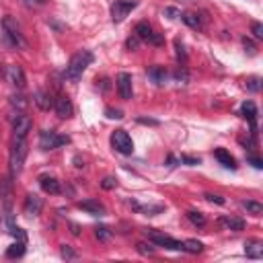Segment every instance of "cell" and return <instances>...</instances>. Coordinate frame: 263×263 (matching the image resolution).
I'll return each mask as SVG.
<instances>
[{"label":"cell","mask_w":263,"mask_h":263,"mask_svg":"<svg viewBox=\"0 0 263 263\" xmlns=\"http://www.w3.org/2000/svg\"><path fill=\"white\" fill-rule=\"evenodd\" d=\"M91 64H93V54H91L89 50H80V52H76V54L70 58L68 66H66L64 78H66V80H72V82H76V80L82 76V72L89 68Z\"/></svg>","instance_id":"1"},{"label":"cell","mask_w":263,"mask_h":263,"mask_svg":"<svg viewBox=\"0 0 263 263\" xmlns=\"http://www.w3.org/2000/svg\"><path fill=\"white\" fill-rule=\"evenodd\" d=\"M25 156H27V140L25 138H15L13 142V148H11V156H9V162H11V175H19L23 171V164H25Z\"/></svg>","instance_id":"2"},{"label":"cell","mask_w":263,"mask_h":263,"mask_svg":"<svg viewBox=\"0 0 263 263\" xmlns=\"http://www.w3.org/2000/svg\"><path fill=\"white\" fill-rule=\"evenodd\" d=\"M3 31H5V39L13 46V48H27V41L21 33L19 23L13 17H5L3 19Z\"/></svg>","instance_id":"3"},{"label":"cell","mask_w":263,"mask_h":263,"mask_svg":"<svg viewBox=\"0 0 263 263\" xmlns=\"http://www.w3.org/2000/svg\"><path fill=\"white\" fill-rule=\"evenodd\" d=\"M111 146L119 152V154H132L134 152V142H132L129 134L125 129H115L113 134H111Z\"/></svg>","instance_id":"4"},{"label":"cell","mask_w":263,"mask_h":263,"mask_svg":"<svg viewBox=\"0 0 263 263\" xmlns=\"http://www.w3.org/2000/svg\"><path fill=\"white\" fill-rule=\"evenodd\" d=\"M11 121H13V132H15V138H27V134L33 127V121L29 115H25L23 111H17L11 115Z\"/></svg>","instance_id":"5"},{"label":"cell","mask_w":263,"mask_h":263,"mask_svg":"<svg viewBox=\"0 0 263 263\" xmlns=\"http://www.w3.org/2000/svg\"><path fill=\"white\" fill-rule=\"evenodd\" d=\"M136 7H138L136 0H115V3L111 5V21L121 23Z\"/></svg>","instance_id":"6"},{"label":"cell","mask_w":263,"mask_h":263,"mask_svg":"<svg viewBox=\"0 0 263 263\" xmlns=\"http://www.w3.org/2000/svg\"><path fill=\"white\" fill-rule=\"evenodd\" d=\"M146 235H148V239H150L154 245H158V247H164V249H171V251H181V247H183V243L175 241L173 237L164 235V233H158V230H146Z\"/></svg>","instance_id":"7"},{"label":"cell","mask_w":263,"mask_h":263,"mask_svg":"<svg viewBox=\"0 0 263 263\" xmlns=\"http://www.w3.org/2000/svg\"><path fill=\"white\" fill-rule=\"evenodd\" d=\"M62 144H68V138L66 136H58L56 132H41V136H39V146H41V150H54V148H58V146H62Z\"/></svg>","instance_id":"8"},{"label":"cell","mask_w":263,"mask_h":263,"mask_svg":"<svg viewBox=\"0 0 263 263\" xmlns=\"http://www.w3.org/2000/svg\"><path fill=\"white\" fill-rule=\"evenodd\" d=\"M136 37L142 39V41H148V43H154V46H160L162 43V37L158 33H154V29L150 27V23L142 21L136 25Z\"/></svg>","instance_id":"9"},{"label":"cell","mask_w":263,"mask_h":263,"mask_svg":"<svg viewBox=\"0 0 263 263\" xmlns=\"http://www.w3.org/2000/svg\"><path fill=\"white\" fill-rule=\"evenodd\" d=\"M5 76H7V80H9L13 86H17V89H23V86H25V72H23L21 66L9 64L7 68H5Z\"/></svg>","instance_id":"10"},{"label":"cell","mask_w":263,"mask_h":263,"mask_svg":"<svg viewBox=\"0 0 263 263\" xmlns=\"http://www.w3.org/2000/svg\"><path fill=\"white\" fill-rule=\"evenodd\" d=\"M117 93L123 101H129L132 95H134V86H132V76L127 72H119L117 74Z\"/></svg>","instance_id":"11"},{"label":"cell","mask_w":263,"mask_h":263,"mask_svg":"<svg viewBox=\"0 0 263 263\" xmlns=\"http://www.w3.org/2000/svg\"><path fill=\"white\" fill-rule=\"evenodd\" d=\"M54 109H56V113H58L62 119H68V117H72V113H74V107H72V103H70L68 97H58L56 103H54Z\"/></svg>","instance_id":"12"},{"label":"cell","mask_w":263,"mask_h":263,"mask_svg":"<svg viewBox=\"0 0 263 263\" xmlns=\"http://www.w3.org/2000/svg\"><path fill=\"white\" fill-rule=\"evenodd\" d=\"M43 208V202H41V197L35 195V193H29L27 195V200H25V212L31 214V216H37Z\"/></svg>","instance_id":"13"},{"label":"cell","mask_w":263,"mask_h":263,"mask_svg":"<svg viewBox=\"0 0 263 263\" xmlns=\"http://www.w3.org/2000/svg\"><path fill=\"white\" fill-rule=\"evenodd\" d=\"M241 113H243V117L251 123V127H253V136H255V129H257V107H255V103H253V101L243 103Z\"/></svg>","instance_id":"14"},{"label":"cell","mask_w":263,"mask_h":263,"mask_svg":"<svg viewBox=\"0 0 263 263\" xmlns=\"http://www.w3.org/2000/svg\"><path fill=\"white\" fill-rule=\"evenodd\" d=\"M218 224L228 228V230H233V233H239V230L245 228V220L243 218H235V216H222V218H218Z\"/></svg>","instance_id":"15"},{"label":"cell","mask_w":263,"mask_h":263,"mask_svg":"<svg viewBox=\"0 0 263 263\" xmlns=\"http://www.w3.org/2000/svg\"><path fill=\"white\" fill-rule=\"evenodd\" d=\"M78 208L89 212V214H93V216H105V206L99 204L97 200H84V202L78 204Z\"/></svg>","instance_id":"16"},{"label":"cell","mask_w":263,"mask_h":263,"mask_svg":"<svg viewBox=\"0 0 263 263\" xmlns=\"http://www.w3.org/2000/svg\"><path fill=\"white\" fill-rule=\"evenodd\" d=\"M214 156L224 164L226 169H237V160H235V156L230 154L226 148H216V150H214Z\"/></svg>","instance_id":"17"},{"label":"cell","mask_w":263,"mask_h":263,"mask_svg":"<svg viewBox=\"0 0 263 263\" xmlns=\"http://www.w3.org/2000/svg\"><path fill=\"white\" fill-rule=\"evenodd\" d=\"M39 185H41V189L46 191V193H52V195H58L60 191H62V187H60V181L56 179V177H41L39 179Z\"/></svg>","instance_id":"18"},{"label":"cell","mask_w":263,"mask_h":263,"mask_svg":"<svg viewBox=\"0 0 263 263\" xmlns=\"http://www.w3.org/2000/svg\"><path fill=\"white\" fill-rule=\"evenodd\" d=\"M33 101H35V105H37L39 109H43V111H50V109L54 107L52 95H50V93H46V91H37V93H35V97H33Z\"/></svg>","instance_id":"19"},{"label":"cell","mask_w":263,"mask_h":263,"mask_svg":"<svg viewBox=\"0 0 263 263\" xmlns=\"http://www.w3.org/2000/svg\"><path fill=\"white\" fill-rule=\"evenodd\" d=\"M245 253H247V257H251V259H261L263 257V243L261 241H247L245 243Z\"/></svg>","instance_id":"20"},{"label":"cell","mask_w":263,"mask_h":263,"mask_svg":"<svg viewBox=\"0 0 263 263\" xmlns=\"http://www.w3.org/2000/svg\"><path fill=\"white\" fill-rule=\"evenodd\" d=\"M148 76H150L156 84H162L164 80H167V70H164L162 66H152V68H148Z\"/></svg>","instance_id":"21"},{"label":"cell","mask_w":263,"mask_h":263,"mask_svg":"<svg viewBox=\"0 0 263 263\" xmlns=\"http://www.w3.org/2000/svg\"><path fill=\"white\" fill-rule=\"evenodd\" d=\"M23 255H25V243L23 241H17V243H13L7 249V257L9 259H17V257H23Z\"/></svg>","instance_id":"22"},{"label":"cell","mask_w":263,"mask_h":263,"mask_svg":"<svg viewBox=\"0 0 263 263\" xmlns=\"http://www.w3.org/2000/svg\"><path fill=\"white\" fill-rule=\"evenodd\" d=\"M181 19H183V23L189 25L191 29H202V21H200V15H197V13H183Z\"/></svg>","instance_id":"23"},{"label":"cell","mask_w":263,"mask_h":263,"mask_svg":"<svg viewBox=\"0 0 263 263\" xmlns=\"http://www.w3.org/2000/svg\"><path fill=\"white\" fill-rule=\"evenodd\" d=\"M0 189H3V197H5V206H7V210H11V202H13V189H11V181H9V179L0 181Z\"/></svg>","instance_id":"24"},{"label":"cell","mask_w":263,"mask_h":263,"mask_svg":"<svg viewBox=\"0 0 263 263\" xmlns=\"http://www.w3.org/2000/svg\"><path fill=\"white\" fill-rule=\"evenodd\" d=\"M181 251H185V253H193V255H197V253H202V251H204V245H202L200 241H193V239H189V241H185V243H183V247H181Z\"/></svg>","instance_id":"25"},{"label":"cell","mask_w":263,"mask_h":263,"mask_svg":"<svg viewBox=\"0 0 263 263\" xmlns=\"http://www.w3.org/2000/svg\"><path fill=\"white\" fill-rule=\"evenodd\" d=\"M185 216H187V220H189V222H191L193 226H204V224H206V216H204L202 212H195V210H189V212H187Z\"/></svg>","instance_id":"26"},{"label":"cell","mask_w":263,"mask_h":263,"mask_svg":"<svg viewBox=\"0 0 263 263\" xmlns=\"http://www.w3.org/2000/svg\"><path fill=\"white\" fill-rule=\"evenodd\" d=\"M243 206H245V210H247L249 214H255V216L263 214V206H261L259 202H251V200H247V202H243Z\"/></svg>","instance_id":"27"},{"label":"cell","mask_w":263,"mask_h":263,"mask_svg":"<svg viewBox=\"0 0 263 263\" xmlns=\"http://www.w3.org/2000/svg\"><path fill=\"white\" fill-rule=\"evenodd\" d=\"M60 255H62L64 259H76V251H74L72 247H68V245H62Z\"/></svg>","instance_id":"28"},{"label":"cell","mask_w":263,"mask_h":263,"mask_svg":"<svg viewBox=\"0 0 263 263\" xmlns=\"http://www.w3.org/2000/svg\"><path fill=\"white\" fill-rule=\"evenodd\" d=\"M175 48H177V58H179V62H185L187 60V54H185V48H183V43L177 39L175 41Z\"/></svg>","instance_id":"29"},{"label":"cell","mask_w":263,"mask_h":263,"mask_svg":"<svg viewBox=\"0 0 263 263\" xmlns=\"http://www.w3.org/2000/svg\"><path fill=\"white\" fill-rule=\"evenodd\" d=\"M97 239L107 241V239H109V228H105V226H99V228H97Z\"/></svg>","instance_id":"30"},{"label":"cell","mask_w":263,"mask_h":263,"mask_svg":"<svg viewBox=\"0 0 263 263\" xmlns=\"http://www.w3.org/2000/svg\"><path fill=\"white\" fill-rule=\"evenodd\" d=\"M101 185H103V189H113V187H117V179L115 177H105Z\"/></svg>","instance_id":"31"},{"label":"cell","mask_w":263,"mask_h":263,"mask_svg":"<svg viewBox=\"0 0 263 263\" xmlns=\"http://www.w3.org/2000/svg\"><path fill=\"white\" fill-rule=\"evenodd\" d=\"M11 103L13 107H19V111L25 109V101H23V97H11Z\"/></svg>","instance_id":"32"},{"label":"cell","mask_w":263,"mask_h":263,"mask_svg":"<svg viewBox=\"0 0 263 263\" xmlns=\"http://www.w3.org/2000/svg\"><path fill=\"white\" fill-rule=\"evenodd\" d=\"M253 35L257 39H263V25L261 23H253Z\"/></svg>","instance_id":"33"},{"label":"cell","mask_w":263,"mask_h":263,"mask_svg":"<svg viewBox=\"0 0 263 263\" xmlns=\"http://www.w3.org/2000/svg\"><path fill=\"white\" fill-rule=\"evenodd\" d=\"M206 200L208 202H214V204H224V197H220V195H214V193H206Z\"/></svg>","instance_id":"34"},{"label":"cell","mask_w":263,"mask_h":263,"mask_svg":"<svg viewBox=\"0 0 263 263\" xmlns=\"http://www.w3.org/2000/svg\"><path fill=\"white\" fill-rule=\"evenodd\" d=\"M247 89L253 91V93H257L259 91V78H249L247 80Z\"/></svg>","instance_id":"35"},{"label":"cell","mask_w":263,"mask_h":263,"mask_svg":"<svg viewBox=\"0 0 263 263\" xmlns=\"http://www.w3.org/2000/svg\"><path fill=\"white\" fill-rule=\"evenodd\" d=\"M107 117H111V119H121L123 113H121L119 109H111V107H109V109H107Z\"/></svg>","instance_id":"36"},{"label":"cell","mask_w":263,"mask_h":263,"mask_svg":"<svg viewBox=\"0 0 263 263\" xmlns=\"http://www.w3.org/2000/svg\"><path fill=\"white\" fill-rule=\"evenodd\" d=\"M138 251H140L142 255H152V253H154V249L148 247V245H144V243H138Z\"/></svg>","instance_id":"37"},{"label":"cell","mask_w":263,"mask_h":263,"mask_svg":"<svg viewBox=\"0 0 263 263\" xmlns=\"http://www.w3.org/2000/svg\"><path fill=\"white\" fill-rule=\"evenodd\" d=\"M181 162H187V164H191V167H193V164H200L202 160L200 158H193V156H181Z\"/></svg>","instance_id":"38"},{"label":"cell","mask_w":263,"mask_h":263,"mask_svg":"<svg viewBox=\"0 0 263 263\" xmlns=\"http://www.w3.org/2000/svg\"><path fill=\"white\" fill-rule=\"evenodd\" d=\"M243 46H245V48H249V52H251V54H255V43H253L249 37H243Z\"/></svg>","instance_id":"39"},{"label":"cell","mask_w":263,"mask_h":263,"mask_svg":"<svg viewBox=\"0 0 263 263\" xmlns=\"http://www.w3.org/2000/svg\"><path fill=\"white\" fill-rule=\"evenodd\" d=\"M125 46H127V50H136L138 48V37H129Z\"/></svg>","instance_id":"40"},{"label":"cell","mask_w":263,"mask_h":263,"mask_svg":"<svg viewBox=\"0 0 263 263\" xmlns=\"http://www.w3.org/2000/svg\"><path fill=\"white\" fill-rule=\"evenodd\" d=\"M249 162L253 164V167H255V169H261V167H263V162H261V160L257 158V156H249Z\"/></svg>","instance_id":"41"},{"label":"cell","mask_w":263,"mask_h":263,"mask_svg":"<svg viewBox=\"0 0 263 263\" xmlns=\"http://www.w3.org/2000/svg\"><path fill=\"white\" fill-rule=\"evenodd\" d=\"M25 5L27 7H39V5H43V0H25Z\"/></svg>","instance_id":"42"},{"label":"cell","mask_w":263,"mask_h":263,"mask_svg":"<svg viewBox=\"0 0 263 263\" xmlns=\"http://www.w3.org/2000/svg\"><path fill=\"white\" fill-rule=\"evenodd\" d=\"M175 78L185 82V80H187V72H181V70H177V72H175Z\"/></svg>","instance_id":"43"},{"label":"cell","mask_w":263,"mask_h":263,"mask_svg":"<svg viewBox=\"0 0 263 263\" xmlns=\"http://www.w3.org/2000/svg\"><path fill=\"white\" fill-rule=\"evenodd\" d=\"M164 13H167V15H171V19H175V15H179V11H175V9H167Z\"/></svg>","instance_id":"44"}]
</instances>
